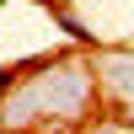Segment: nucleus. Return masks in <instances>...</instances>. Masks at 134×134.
I'll return each instance as SVG.
<instances>
[{
    "instance_id": "f257e3e1",
    "label": "nucleus",
    "mask_w": 134,
    "mask_h": 134,
    "mask_svg": "<svg viewBox=\"0 0 134 134\" xmlns=\"http://www.w3.org/2000/svg\"><path fill=\"white\" fill-rule=\"evenodd\" d=\"M91 134H129V129H113V124H102V129H91Z\"/></svg>"
},
{
    "instance_id": "f03ea898",
    "label": "nucleus",
    "mask_w": 134,
    "mask_h": 134,
    "mask_svg": "<svg viewBox=\"0 0 134 134\" xmlns=\"http://www.w3.org/2000/svg\"><path fill=\"white\" fill-rule=\"evenodd\" d=\"M0 134H11V129H5V124H0Z\"/></svg>"
}]
</instances>
